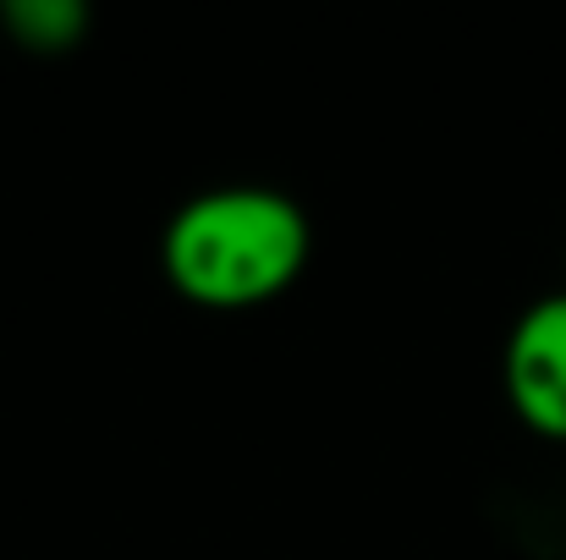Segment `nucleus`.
Listing matches in <instances>:
<instances>
[{
	"instance_id": "nucleus-2",
	"label": "nucleus",
	"mask_w": 566,
	"mask_h": 560,
	"mask_svg": "<svg viewBox=\"0 0 566 560\" xmlns=\"http://www.w3.org/2000/svg\"><path fill=\"white\" fill-rule=\"evenodd\" d=\"M501 373L512 412L539 440H566V292L523 308V319L506 336Z\"/></svg>"
},
{
	"instance_id": "nucleus-1",
	"label": "nucleus",
	"mask_w": 566,
	"mask_h": 560,
	"mask_svg": "<svg viewBox=\"0 0 566 560\" xmlns=\"http://www.w3.org/2000/svg\"><path fill=\"white\" fill-rule=\"evenodd\" d=\"M314 231L292 192L264 182H226L192 192L166 220L160 270L177 297L231 314L275 303L308 264Z\"/></svg>"
},
{
	"instance_id": "nucleus-3",
	"label": "nucleus",
	"mask_w": 566,
	"mask_h": 560,
	"mask_svg": "<svg viewBox=\"0 0 566 560\" xmlns=\"http://www.w3.org/2000/svg\"><path fill=\"white\" fill-rule=\"evenodd\" d=\"M0 28L28 55H66L88 33V6L83 0H6Z\"/></svg>"
}]
</instances>
